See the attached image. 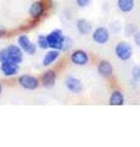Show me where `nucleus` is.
<instances>
[{
  "mask_svg": "<svg viewBox=\"0 0 140 147\" xmlns=\"http://www.w3.org/2000/svg\"><path fill=\"white\" fill-rule=\"evenodd\" d=\"M134 43L140 47V32H135L134 33Z\"/></svg>",
  "mask_w": 140,
  "mask_h": 147,
  "instance_id": "21",
  "label": "nucleus"
},
{
  "mask_svg": "<svg viewBox=\"0 0 140 147\" xmlns=\"http://www.w3.org/2000/svg\"><path fill=\"white\" fill-rule=\"evenodd\" d=\"M17 82L22 88L29 91H35L41 86V80L32 75H21L17 79Z\"/></svg>",
  "mask_w": 140,
  "mask_h": 147,
  "instance_id": "3",
  "label": "nucleus"
},
{
  "mask_svg": "<svg viewBox=\"0 0 140 147\" xmlns=\"http://www.w3.org/2000/svg\"><path fill=\"white\" fill-rule=\"evenodd\" d=\"M22 60H23V50L20 48V45L11 44L0 50V63L11 61L15 64H21Z\"/></svg>",
  "mask_w": 140,
  "mask_h": 147,
  "instance_id": "1",
  "label": "nucleus"
},
{
  "mask_svg": "<svg viewBox=\"0 0 140 147\" xmlns=\"http://www.w3.org/2000/svg\"><path fill=\"white\" fill-rule=\"evenodd\" d=\"M76 28L79 31V33L82 36L90 34L92 32V26L90 24V21H87L86 18H79L76 21Z\"/></svg>",
  "mask_w": 140,
  "mask_h": 147,
  "instance_id": "13",
  "label": "nucleus"
},
{
  "mask_svg": "<svg viewBox=\"0 0 140 147\" xmlns=\"http://www.w3.org/2000/svg\"><path fill=\"white\" fill-rule=\"evenodd\" d=\"M132 77H133L134 81L140 82V65H137V66L133 67V70H132Z\"/></svg>",
  "mask_w": 140,
  "mask_h": 147,
  "instance_id": "18",
  "label": "nucleus"
},
{
  "mask_svg": "<svg viewBox=\"0 0 140 147\" xmlns=\"http://www.w3.org/2000/svg\"><path fill=\"white\" fill-rule=\"evenodd\" d=\"M37 44L41 49H47L49 48V44H48V40H47V36L41 34L38 36V39H37Z\"/></svg>",
  "mask_w": 140,
  "mask_h": 147,
  "instance_id": "17",
  "label": "nucleus"
},
{
  "mask_svg": "<svg viewBox=\"0 0 140 147\" xmlns=\"http://www.w3.org/2000/svg\"><path fill=\"white\" fill-rule=\"evenodd\" d=\"M44 12H46V5H44L43 1L37 0V1H33L31 4L29 13H30V16H31L32 20L38 21L39 18L44 15Z\"/></svg>",
  "mask_w": 140,
  "mask_h": 147,
  "instance_id": "6",
  "label": "nucleus"
},
{
  "mask_svg": "<svg viewBox=\"0 0 140 147\" xmlns=\"http://www.w3.org/2000/svg\"><path fill=\"white\" fill-rule=\"evenodd\" d=\"M70 61H71L74 65L84 66L88 63V54L85 50H81V49L74 50V52L70 54Z\"/></svg>",
  "mask_w": 140,
  "mask_h": 147,
  "instance_id": "8",
  "label": "nucleus"
},
{
  "mask_svg": "<svg viewBox=\"0 0 140 147\" xmlns=\"http://www.w3.org/2000/svg\"><path fill=\"white\" fill-rule=\"evenodd\" d=\"M65 86H67V88L71 92V93H75V94L81 93L82 88H84L81 81L79 79H75V77H68V79L65 80Z\"/></svg>",
  "mask_w": 140,
  "mask_h": 147,
  "instance_id": "11",
  "label": "nucleus"
},
{
  "mask_svg": "<svg viewBox=\"0 0 140 147\" xmlns=\"http://www.w3.org/2000/svg\"><path fill=\"white\" fill-rule=\"evenodd\" d=\"M92 0H76V5L79 7H86L91 4Z\"/></svg>",
  "mask_w": 140,
  "mask_h": 147,
  "instance_id": "20",
  "label": "nucleus"
},
{
  "mask_svg": "<svg viewBox=\"0 0 140 147\" xmlns=\"http://www.w3.org/2000/svg\"><path fill=\"white\" fill-rule=\"evenodd\" d=\"M17 43H18V45H20V48H21L26 54L33 55V54L36 53L37 45H36L35 43L31 42V39L29 38V36H26V34L20 36V37H18V39H17Z\"/></svg>",
  "mask_w": 140,
  "mask_h": 147,
  "instance_id": "7",
  "label": "nucleus"
},
{
  "mask_svg": "<svg viewBox=\"0 0 140 147\" xmlns=\"http://www.w3.org/2000/svg\"><path fill=\"white\" fill-rule=\"evenodd\" d=\"M0 70L5 76H14L18 71V64L11 63V61H3L0 65Z\"/></svg>",
  "mask_w": 140,
  "mask_h": 147,
  "instance_id": "12",
  "label": "nucleus"
},
{
  "mask_svg": "<svg viewBox=\"0 0 140 147\" xmlns=\"http://www.w3.org/2000/svg\"><path fill=\"white\" fill-rule=\"evenodd\" d=\"M134 0H118L117 1V6L122 12H130L134 9Z\"/></svg>",
  "mask_w": 140,
  "mask_h": 147,
  "instance_id": "16",
  "label": "nucleus"
},
{
  "mask_svg": "<svg viewBox=\"0 0 140 147\" xmlns=\"http://www.w3.org/2000/svg\"><path fill=\"white\" fill-rule=\"evenodd\" d=\"M47 40H48L49 48L63 50L65 36L63 34V32L60 30H54V31L50 32L49 34H47Z\"/></svg>",
  "mask_w": 140,
  "mask_h": 147,
  "instance_id": "2",
  "label": "nucleus"
},
{
  "mask_svg": "<svg viewBox=\"0 0 140 147\" xmlns=\"http://www.w3.org/2000/svg\"><path fill=\"white\" fill-rule=\"evenodd\" d=\"M97 72L99 75L105 80H112L113 79V66L107 60H100L97 64Z\"/></svg>",
  "mask_w": 140,
  "mask_h": 147,
  "instance_id": "5",
  "label": "nucleus"
},
{
  "mask_svg": "<svg viewBox=\"0 0 140 147\" xmlns=\"http://www.w3.org/2000/svg\"><path fill=\"white\" fill-rule=\"evenodd\" d=\"M6 34V30L4 28L3 26H0V37H3V36H5Z\"/></svg>",
  "mask_w": 140,
  "mask_h": 147,
  "instance_id": "22",
  "label": "nucleus"
},
{
  "mask_svg": "<svg viewBox=\"0 0 140 147\" xmlns=\"http://www.w3.org/2000/svg\"><path fill=\"white\" fill-rule=\"evenodd\" d=\"M116 57L122 61H127L132 58L133 55V48L128 42H119L114 48Z\"/></svg>",
  "mask_w": 140,
  "mask_h": 147,
  "instance_id": "4",
  "label": "nucleus"
},
{
  "mask_svg": "<svg viewBox=\"0 0 140 147\" xmlns=\"http://www.w3.org/2000/svg\"><path fill=\"white\" fill-rule=\"evenodd\" d=\"M41 80V85L44 87V88H52L55 85V80H57V72L54 70H48L43 72V75L39 77Z\"/></svg>",
  "mask_w": 140,
  "mask_h": 147,
  "instance_id": "10",
  "label": "nucleus"
},
{
  "mask_svg": "<svg viewBox=\"0 0 140 147\" xmlns=\"http://www.w3.org/2000/svg\"><path fill=\"white\" fill-rule=\"evenodd\" d=\"M73 45V40L69 38V37H65V40H64V47H63V50H65V52H68V50L70 49V47Z\"/></svg>",
  "mask_w": 140,
  "mask_h": 147,
  "instance_id": "19",
  "label": "nucleus"
},
{
  "mask_svg": "<svg viewBox=\"0 0 140 147\" xmlns=\"http://www.w3.org/2000/svg\"><path fill=\"white\" fill-rule=\"evenodd\" d=\"M1 92H3V86H1V84H0V94H1Z\"/></svg>",
  "mask_w": 140,
  "mask_h": 147,
  "instance_id": "23",
  "label": "nucleus"
},
{
  "mask_svg": "<svg viewBox=\"0 0 140 147\" xmlns=\"http://www.w3.org/2000/svg\"><path fill=\"white\" fill-rule=\"evenodd\" d=\"M109 104L111 105H123L124 104V96L119 90H113L109 96Z\"/></svg>",
  "mask_w": 140,
  "mask_h": 147,
  "instance_id": "14",
  "label": "nucleus"
},
{
  "mask_svg": "<svg viewBox=\"0 0 140 147\" xmlns=\"http://www.w3.org/2000/svg\"><path fill=\"white\" fill-rule=\"evenodd\" d=\"M58 58H59V50L58 49H52L44 55L43 60H42V64H43L44 66H49L50 64H53Z\"/></svg>",
  "mask_w": 140,
  "mask_h": 147,
  "instance_id": "15",
  "label": "nucleus"
},
{
  "mask_svg": "<svg viewBox=\"0 0 140 147\" xmlns=\"http://www.w3.org/2000/svg\"><path fill=\"white\" fill-rule=\"evenodd\" d=\"M92 39L97 44H106L109 40V31L106 27H99L92 32Z\"/></svg>",
  "mask_w": 140,
  "mask_h": 147,
  "instance_id": "9",
  "label": "nucleus"
}]
</instances>
